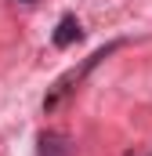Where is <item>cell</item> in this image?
<instances>
[{
	"mask_svg": "<svg viewBox=\"0 0 152 156\" xmlns=\"http://www.w3.org/2000/svg\"><path fill=\"white\" fill-rule=\"evenodd\" d=\"M119 47H123V40H109L105 47H98V51H91V55H87V58H83L80 66H73V69H65L62 76H58L54 83H51V91L43 94V113H51V109H58V105H62V102H65V98L73 94L76 87H80V83L87 80V73H91V69H94L98 62H105V58H109L112 51H119Z\"/></svg>",
	"mask_w": 152,
	"mask_h": 156,
	"instance_id": "obj_1",
	"label": "cell"
},
{
	"mask_svg": "<svg viewBox=\"0 0 152 156\" xmlns=\"http://www.w3.org/2000/svg\"><path fill=\"white\" fill-rule=\"evenodd\" d=\"M76 145L62 131H40L36 134V156H73Z\"/></svg>",
	"mask_w": 152,
	"mask_h": 156,
	"instance_id": "obj_2",
	"label": "cell"
},
{
	"mask_svg": "<svg viewBox=\"0 0 152 156\" xmlns=\"http://www.w3.org/2000/svg\"><path fill=\"white\" fill-rule=\"evenodd\" d=\"M80 37H83L80 18H76V15H62V18H58V26H54V33H51V44L65 51V47H73Z\"/></svg>",
	"mask_w": 152,
	"mask_h": 156,
	"instance_id": "obj_3",
	"label": "cell"
},
{
	"mask_svg": "<svg viewBox=\"0 0 152 156\" xmlns=\"http://www.w3.org/2000/svg\"><path fill=\"white\" fill-rule=\"evenodd\" d=\"M18 4H36V0H18Z\"/></svg>",
	"mask_w": 152,
	"mask_h": 156,
	"instance_id": "obj_4",
	"label": "cell"
}]
</instances>
